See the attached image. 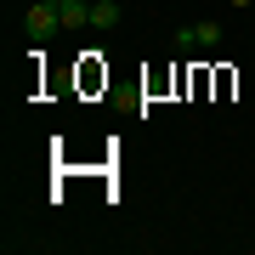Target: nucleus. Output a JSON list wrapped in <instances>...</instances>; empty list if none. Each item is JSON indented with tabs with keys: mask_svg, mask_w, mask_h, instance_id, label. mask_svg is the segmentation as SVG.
Returning a JSON list of instances; mask_svg holds the SVG:
<instances>
[{
	"mask_svg": "<svg viewBox=\"0 0 255 255\" xmlns=\"http://www.w3.org/2000/svg\"><path fill=\"white\" fill-rule=\"evenodd\" d=\"M227 6H250V0H227Z\"/></svg>",
	"mask_w": 255,
	"mask_h": 255,
	"instance_id": "obj_5",
	"label": "nucleus"
},
{
	"mask_svg": "<svg viewBox=\"0 0 255 255\" xmlns=\"http://www.w3.org/2000/svg\"><path fill=\"white\" fill-rule=\"evenodd\" d=\"M221 46V23H187L176 28V51H216Z\"/></svg>",
	"mask_w": 255,
	"mask_h": 255,
	"instance_id": "obj_2",
	"label": "nucleus"
},
{
	"mask_svg": "<svg viewBox=\"0 0 255 255\" xmlns=\"http://www.w3.org/2000/svg\"><path fill=\"white\" fill-rule=\"evenodd\" d=\"M23 28H28V40H51L57 28H63V11H57V0H34V6L23 11Z\"/></svg>",
	"mask_w": 255,
	"mask_h": 255,
	"instance_id": "obj_1",
	"label": "nucleus"
},
{
	"mask_svg": "<svg viewBox=\"0 0 255 255\" xmlns=\"http://www.w3.org/2000/svg\"><path fill=\"white\" fill-rule=\"evenodd\" d=\"M119 0H91V28H119Z\"/></svg>",
	"mask_w": 255,
	"mask_h": 255,
	"instance_id": "obj_4",
	"label": "nucleus"
},
{
	"mask_svg": "<svg viewBox=\"0 0 255 255\" xmlns=\"http://www.w3.org/2000/svg\"><path fill=\"white\" fill-rule=\"evenodd\" d=\"M63 28H91V0H57Z\"/></svg>",
	"mask_w": 255,
	"mask_h": 255,
	"instance_id": "obj_3",
	"label": "nucleus"
}]
</instances>
